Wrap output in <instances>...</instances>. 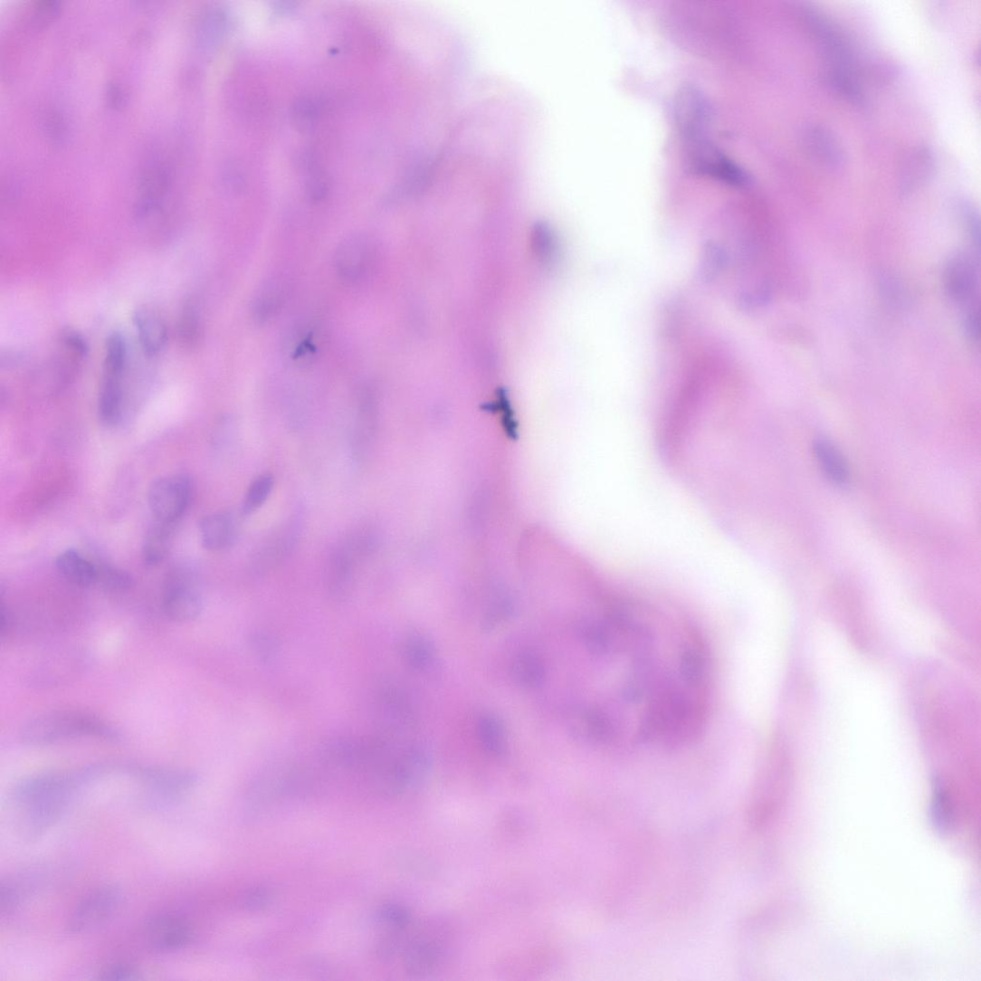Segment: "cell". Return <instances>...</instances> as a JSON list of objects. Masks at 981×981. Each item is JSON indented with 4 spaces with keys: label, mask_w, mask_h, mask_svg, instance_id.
<instances>
[{
    "label": "cell",
    "mask_w": 981,
    "mask_h": 981,
    "mask_svg": "<svg viewBox=\"0 0 981 981\" xmlns=\"http://www.w3.org/2000/svg\"><path fill=\"white\" fill-rule=\"evenodd\" d=\"M85 768L76 774L43 773L16 782L6 799L8 824L15 836L36 842L67 813L76 792L90 783Z\"/></svg>",
    "instance_id": "cell-1"
},
{
    "label": "cell",
    "mask_w": 981,
    "mask_h": 981,
    "mask_svg": "<svg viewBox=\"0 0 981 981\" xmlns=\"http://www.w3.org/2000/svg\"><path fill=\"white\" fill-rule=\"evenodd\" d=\"M79 738L119 741L121 735L100 716L70 710L33 718L21 732L23 743L31 747H46Z\"/></svg>",
    "instance_id": "cell-2"
},
{
    "label": "cell",
    "mask_w": 981,
    "mask_h": 981,
    "mask_svg": "<svg viewBox=\"0 0 981 981\" xmlns=\"http://www.w3.org/2000/svg\"><path fill=\"white\" fill-rule=\"evenodd\" d=\"M129 348L120 332L109 335L105 345L103 373L98 394V416L105 426L118 427L129 418L128 386Z\"/></svg>",
    "instance_id": "cell-3"
},
{
    "label": "cell",
    "mask_w": 981,
    "mask_h": 981,
    "mask_svg": "<svg viewBox=\"0 0 981 981\" xmlns=\"http://www.w3.org/2000/svg\"><path fill=\"white\" fill-rule=\"evenodd\" d=\"M406 939L392 938L387 952H401L407 974L431 975L444 966L450 954V938L443 927L433 923L415 927L413 922L406 929Z\"/></svg>",
    "instance_id": "cell-4"
},
{
    "label": "cell",
    "mask_w": 981,
    "mask_h": 981,
    "mask_svg": "<svg viewBox=\"0 0 981 981\" xmlns=\"http://www.w3.org/2000/svg\"><path fill=\"white\" fill-rule=\"evenodd\" d=\"M162 608L177 624L192 623L201 615L203 598L194 569L182 566L170 572L163 592Z\"/></svg>",
    "instance_id": "cell-5"
},
{
    "label": "cell",
    "mask_w": 981,
    "mask_h": 981,
    "mask_svg": "<svg viewBox=\"0 0 981 981\" xmlns=\"http://www.w3.org/2000/svg\"><path fill=\"white\" fill-rule=\"evenodd\" d=\"M193 489L191 478L185 473L156 481L148 493L154 520L177 526L189 509Z\"/></svg>",
    "instance_id": "cell-6"
},
{
    "label": "cell",
    "mask_w": 981,
    "mask_h": 981,
    "mask_svg": "<svg viewBox=\"0 0 981 981\" xmlns=\"http://www.w3.org/2000/svg\"><path fill=\"white\" fill-rule=\"evenodd\" d=\"M122 901L123 892L117 885L95 889L77 905L69 921V933L83 935L103 927L114 918Z\"/></svg>",
    "instance_id": "cell-7"
},
{
    "label": "cell",
    "mask_w": 981,
    "mask_h": 981,
    "mask_svg": "<svg viewBox=\"0 0 981 981\" xmlns=\"http://www.w3.org/2000/svg\"><path fill=\"white\" fill-rule=\"evenodd\" d=\"M369 554L350 533L337 544L326 567V586L335 599L346 598L351 592L357 565Z\"/></svg>",
    "instance_id": "cell-8"
},
{
    "label": "cell",
    "mask_w": 981,
    "mask_h": 981,
    "mask_svg": "<svg viewBox=\"0 0 981 981\" xmlns=\"http://www.w3.org/2000/svg\"><path fill=\"white\" fill-rule=\"evenodd\" d=\"M375 259L371 240L363 234L343 240L336 252L335 267L340 280L357 284L368 276Z\"/></svg>",
    "instance_id": "cell-9"
},
{
    "label": "cell",
    "mask_w": 981,
    "mask_h": 981,
    "mask_svg": "<svg viewBox=\"0 0 981 981\" xmlns=\"http://www.w3.org/2000/svg\"><path fill=\"white\" fill-rule=\"evenodd\" d=\"M123 768L165 799L183 796L193 789L197 781L194 774L177 768L138 765H127Z\"/></svg>",
    "instance_id": "cell-10"
},
{
    "label": "cell",
    "mask_w": 981,
    "mask_h": 981,
    "mask_svg": "<svg viewBox=\"0 0 981 981\" xmlns=\"http://www.w3.org/2000/svg\"><path fill=\"white\" fill-rule=\"evenodd\" d=\"M144 936L153 950L167 953L185 949L195 938L186 919L169 913L157 914L147 920Z\"/></svg>",
    "instance_id": "cell-11"
},
{
    "label": "cell",
    "mask_w": 981,
    "mask_h": 981,
    "mask_svg": "<svg viewBox=\"0 0 981 981\" xmlns=\"http://www.w3.org/2000/svg\"><path fill=\"white\" fill-rule=\"evenodd\" d=\"M378 401L374 390L364 386L358 392L352 433V452L357 462L368 459L378 432Z\"/></svg>",
    "instance_id": "cell-12"
},
{
    "label": "cell",
    "mask_w": 981,
    "mask_h": 981,
    "mask_svg": "<svg viewBox=\"0 0 981 981\" xmlns=\"http://www.w3.org/2000/svg\"><path fill=\"white\" fill-rule=\"evenodd\" d=\"M978 263L970 254L957 253L944 269L945 290L957 303L973 302L978 290Z\"/></svg>",
    "instance_id": "cell-13"
},
{
    "label": "cell",
    "mask_w": 981,
    "mask_h": 981,
    "mask_svg": "<svg viewBox=\"0 0 981 981\" xmlns=\"http://www.w3.org/2000/svg\"><path fill=\"white\" fill-rule=\"evenodd\" d=\"M801 140L805 153L817 166L833 172L843 167L845 157L843 146L827 128L807 126L803 130Z\"/></svg>",
    "instance_id": "cell-14"
},
{
    "label": "cell",
    "mask_w": 981,
    "mask_h": 981,
    "mask_svg": "<svg viewBox=\"0 0 981 981\" xmlns=\"http://www.w3.org/2000/svg\"><path fill=\"white\" fill-rule=\"evenodd\" d=\"M203 547L209 551H224L235 545L239 538L238 517L231 511H220L204 517L199 523Z\"/></svg>",
    "instance_id": "cell-15"
},
{
    "label": "cell",
    "mask_w": 981,
    "mask_h": 981,
    "mask_svg": "<svg viewBox=\"0 0 981 981\" xmlns=\"http://www.w3.org/2000/svg\"><path fill=\"white\" fill-rule=\"evenodd\" d=\"M133 321L145 356L155 357L165 350L168 327L158 310L151 306L139 307L135 310Z\"/></svg>",
    "instance_id": "cell-16"
},
{
    "label": "cell",
    "mask_w": 981,
    "mask_h": 981,
    "mask_svg": "<svg viewBox=\"0 0 981 981\" xmlns=\"http://www.w3.org/2000/svg\"><path fill=\"white\" fill-rule=\"evenodd\" d=\"M299 528L298 521L293 519L272 534L257 552L254 568L266 571L280 563L297 542Z\"/></svg>",
    "instance_id": "cell-17"
},
{
    "label": "cell",
    "mask_w": 981,
    "mask_h": 981,
    "mask_svg": "<svg viewBox=\"0 0 981 981\" xmlns=\"http://www.w3.org/2000/svg\"><path fill=\"white\" fill-rule=\"evenodd\" d=\"M935 171L933 154L927 147L919 146L911 149L905 157L900 173L901 186L904 192H911L926 184Z\"/></svg>",
    "instance_id": "cell-18"
},
{
    "label": "cell",
    "mask_w": 981,
    "mask_h": 981,
    "mask_svg": "<svg viewBox=\"0 0 981 981\" xmlns=\"http://www.w3.org/2000/svg\"><path fill=\"white\" fill-rule=\"evenodd\" d=\"M60 575L69 582L81 586H96L97 562L87 558L76 549L64 550L55 561Z\"/></svg>",
    "instance_id": "cell-19"
},
{
    "label": "cell",
    "mask_w": 981,
    "mask_h": 981,
    "mask_svg": "<svg viewBox=\"0 0 981 981\" xmlns=\"http://www.w3.org/2000/svg\"><path fill=\"white\" fill-rule=\"evenodd\" d=\"M176 526L154 520L147 530L142 557L147 566L156 567L166 559L170 550Z\"/></svg>",
    "instance_id": "cell-20"
},
{
    "label": "cell",
    "mask_w": 981,
    "mask_h": 981,
    "mask_svg": "<svg viewBox=\"0 0 981 981\" xmlns=\"http://www.w3.org/2000/svg\"><path fill=\"white\" fill-rule=\"evenodd\" d=\"M817 462L829 480L840 486L847 484L849 470L843 455L829 440L820 438L814 445Z\"/></svg>",
    "instance_id": "cell-21"
},
{
    "label": "cell",
    "mask_w": 981,
    "mask_h": 981,
    "mask_svg": "<svg viewBox=\"0 0 981 981\" xmlns=\"http://www.w3.org/2000/svg\"><path fill=\"white\" fill-rule=\"evenodd\" d=\"M511 672L515 681L529 690L538 688L546 679V667L542 659L531 651L520 652L515 657Z\"/></svg>",
    "instance_id": "cell-22"
},
{
    "label": "cell",
    "mask_w": 981,
    "mask_h": 981,
    "mask_svg": "<svg viewBox=\"0 0 981 981\" xmlns=\"http://www.w3.org/2000/svg\"><path fill=\"white\" fill-rule=\"evenodd\" d=\"M202 336V317L197 302L186 301L177 319V338L187 349L198 345Z\"/></svg>",
    "instance_id": "cell-23"
},
{
    "label": "cell",
    "mask_w": 981,
    "mask_h": 981,
    "mask_svg": "<svg viewBox=\"0 0 981 981\" xmlns=\"http://www.w3.org/2000/svg\"><path fill=\"white\" fill-rule=\"evenodd\" d=\"M481 746L489 754L501 756L506 749L505 728L498 716L484 714L478 724Z\"/></svg>",
    "instance_id": "cell-24"
},
{
    "label": "cell",
    "mask_w": 981,
    "mask_h": 981,
    "mask_svg": "<svg viewBox=\"0 0 981 981\" xmlns=\"http://www.w3.org/2000/svg\"><path fill=\"white\" fill-rule=\"evenodd\" d=\"M403 655L407 665L415 670H424L433 664L435 648L427 636L414 634L405 643Z\"/></svg>",
    "instance_id": "cell-25"
},
{
    "label": "cell",
    "mask_w": 981,
    "mask_h": 981,
    "mask_svg": "<svg viewBox=\"0 0 981 981\" xmlns=\"http://www.w3.org/2000/svg\"><path fill=\"white\" fill-rule=\"evenodd\" d=\"M275 481L270 473L256 478L245 492L241 507L243 516H250L258 511L271 497Z\"/></svg>",
    "instance_id": "cell-26"
},
{
    "label": "cell",
    "mask_w": 981,
    "mask_h": 981,
    "mask_svg": "<svg viewBox=\"0 0 981 981\" xmlns=\"http://www.w3.org/2000/svg\"><path fill=\"white\" fill-rule=\"evenodd\" d=\"M134 585V580L125 570L106 564L97 563L96 586L110 593H124Z\"/></svg>",
    "instance_id": "cell-27"
},
{
    "label": "cell",
    "mask_w": 981,
    "mask_h": 981,
    "mask_svg": "<svg viewBox=\"0 0 981 981\" xmlns=\"http://www.w3.org/2000/svg\"><path fill=\"white\" fill-rule=\"evenodd\" d=\"M319 118L320 108L313 98L303 97L294 103L292 107V122L303 133L312 132L316 129Z\"/></svg>",
    "instance_id": "cell-28"
},
{
    "label": "cell",
    "mask_w": 981,
    "mask_h": 981,
    "mask_svg": "<svg viewBox=\"0 0 981 981\" xmlns=\"http://www.w3.org/2000/svg\"><path fill=\"white\" fill-rule=\"evenodd\" d=\"M931 822L941 833H946L952 826L953 812L949 797L940 785L936 784L930 805Z\"/></svg>",
    "instance_id": "cell-29"
},
{
    "label": "cell",
    "mask_w": 981,
    "mask_h": 981,
    "mask_svg": "<svg viewBox=\"0 0 981 981\" xmlns=\"http://www.w3.org/2000/svg\"><path fill=\"white\" fill-rule=\"evenodd\" d=\"M283 292L281 288L272 284L262 290L253 304V314L256 320L266 322L272 318L281 308Z\"/></svg>",
    "instance_id": "cell-30"
},
{
    "label": "cell",
    "mask_w": 981,
    "mask_h": 981,
    "mask_svg": "<svg viewBox=\"0 0 981 981\" xmlns=\"http://www.w3.org/2000/svg\"><path fill=\"white\" fill-rule=\"evenodd\" d=\"M250 646L254 655L264 662H272L281 650V643L276 636L266 631L253 633L250 637Z\"/></svg>",
    "instance_id": "cell-31"
},
{
    "label": "cell",
    "mask_w": 981,
    "mask_h": 981,
    "mask_svg": "<svg viewBox=\"0 0 981 981\" xmlns=\"http://www.w3.org/2000/svg\"><path fill=\"white\" fill-rule=\"evenodd\" d=\"M378 919L394 930L405 929L414 921L412 912L397 904H388L382 907L378 912Z\"/></svg>",
    "instance_id": "cell-32"
},
{
    "label": "cell",
    "mask_w": 981,
    "mask_h": 981,
    "mask_svg": "<svg viewBox=\"0 0 981 981\" xmlns=\"http://www.w3.org/2000/svg\"><path fill=\"white\" fill-rule=\"evenodd\" d=\"M513 604L510 599L499 598L490 605L483 618V629L493 631L512 615Z\"/></svg>",
    "instance_id": "cell-33"
},
{
    "label": "cell",
    "mask_w": 981,
    "mask_h": 981,
    "mask_svg": "<svg viewBox=\"0 0 981 981\" xmlns=\"http://www.w3.org/2000/svg\"><path fill=\"white\" fill-rule=\"evenodd\" d=\"M22 897L13 881L7 880L0 882V913L3 917L12 914L20 907Z\"/></svg>",
    "instance_id": "cell-34"
},
{
    "label": "cell",
    "mask_w": 981,
    "mask_h": 981,
    "mask_svg": "<svg viewBox=\"0 0 981 981\" xmlns=\"http://www.w3.org/2000/svg\"><path fill=\"white\" fill-rule=\"evenodd\" d=\"M98 979L110 980V981H132L142 979L141 972L129 964H113V966L108 967L103 969Z\"/></svg>",
    "instance_id": "cell-35"
},
{
    "label": "cell",
    "mask_w": 981,
    "mask_h": 981,
    "mask_svg": "<svg viewBox=\"0 0 981 981\" xmlns=\"http://www.w3.org/2000/svg\"><path fill=\"white\" fill-rule=\"evenodd\" d=\"M226 19L221 11L211 12L204 23V37L211 43L220 39L225 30Z\"/></svg>",
    "instance_id": "cell-36"
},
{
    "label": "cell",
    "mask_w": 981,
    "mask_h": 981,
    "mask_svg": "<svg viewBox=\"0 0 981 981\" xmlns=\"http://www.w3.org/2000/svg\"><path fill=\"white\" fill-rule=\"evenodd\" d=\"M47 136L56 142L62 141L68 135V124L55 110L49 111L43 121Z\"/></svg>",
    "instance_id": "cell-37"
},
{
    "label": "cell",
    "mask_w": 981,
    "mask_h": 981,
    "mask_svg": "<svg viewBox=\"0 0 981 981\" xmlns=\"http://www.w3.org/2000/svg\"><path fill=\"white\" fill-rule=\"evenodd\" d=\"M271 903V894L264 888L249 891L243 898V907L252 911L265 910Z\"/></svg>",
    "instance_id": "cell-38"
},
{
    "label": "cell",
    "mask_w": 981,
    "mask_h": 981,
    "mask_svg": "<svg viewBox=\"0 0 981 981\" xmlns=\"http://www.w3.org/2000/svg\"><path fill=\"white\" fill-rule=\"evenodd\" d=\"M329 191V181L319 173H315L309 178L307 183V194L314 202L322 201Z\"/></svg>",
    "instance_id": "cell-39"
},
{
    "label": "cell",
    "mask_w": 981,
    "mask_h": 981,
    "mask_svg": "<svg viewBox=\"0 0 981 981\" xmlns=\"http://www.w3.org/2000/svg\"><path fill=\"white\" fill-rule=\"evenodd\" d=\"M964 331L967 335L968 338L973 342L979 341L980 336V320H979V308L978 304H972L967 310L966 317L963 319Z\"/></svg>",
    "instance_id": "cell-40"
},
{
    "label": "cell",
    "mask_w": 981,
    "mask_h": 981,
    "mask_svg": "<svg viewBox=\"0 0 981 981\" xmlns=\"http://www.w3.org/2000/svg\"><path fill=\"white\" fill-rule=\"evenodd\" d=\"M60 4L56 0H43L34 9V18L37 24H46L53 20L59 13Z\"/></svg>",
    "instance_id": "cell-41"
},
{
    "label": "cell",
    "mask_w": 981,
    "mask_h": 981,
    "mask_svg": "<svg viewBox=\"0 0 981 981\" xmlns=\"http://www.w3.org/2000/svg\"><path fill=\"white\" fill-rule=\"evenodd\" d=\"M107 100L113 108H121L127 101V93L119 84H111L108 88Z\"/></svg>",
    "instance_id": "cell-42"
},
{
    "label": "cell",
    "mask_w": 981,
    "mask_h": 981,
    "mask_svg": "<svg viewBox=\"0 0 981 981\" xmlns=\"http://www.w3.org/2000/svg\"><path fill=\"white\" fill-rule=\"evenodd\" d=\"M297 5L293 3H277L273 10L277 14H285L291 12Z\"/></svg>",
    "instance_id": "cell-43"
}]
</instances>
